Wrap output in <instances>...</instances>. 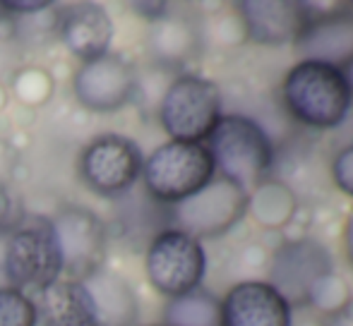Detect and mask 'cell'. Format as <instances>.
<instances>
[{"label":"cell","instance_id":"cell-6","mask_svg":"<svg viewBox=\"0 0 353 326\" xmlns=\"http://www.w3.org/2000/svg\"><path fill=\"white\" fill-rule=\"evenodd\" d=\"M144 271L157 293L168 300L200 288L207 271V252L200 240L178 228H163L144 254Z\"/></svg>","mask_w":353,"mask_h":326},{"label":"cell","instance_id":"cell-29","mask_svg":"<svg viewBox=\"0 0 353 326\" xmlns=\"http://www.w3.org/2000/svg\"><path fill=\"white\" fill-rule=\"evenodd\" d=\"M149 326H166V324H149Z\"/></svg>","mask_w":353,"mask_h":326},{"label":"cell","instance_id":"cell-5","mask_svg":"<svg viewBox=\"0 0 353 326\" xmlns=\"http://www.w3.org/2000/svg\"><path fill=\"white\" fill-rule=\"evenodd\" d=\"M216 175L214 161L205 144L163 142L142 163V182L154 202L178 204L195 195Z\"/></svg>","mask_w":353,"mask_h":326},{"label":"cell","instance_id":"cell-7","mask_svg":"<svg viewBox=\"0 0 353 326\" xmlns=\"http://www.w3.org/2000/svg\"><path fill=\"white\" fill-rule=\"evenodd\" d=\"M144 156L130 137L99 135L82 149L77 159V175L89 192L99 197H121L142 177Z\"/></svg>","mask_w":353,"mask_h":326},{"label":"cell","instance_id":"cell-1","mask_svg":"<svg viewBox=\"0 0 353 326\" xmlns=\"http://www.w3.org/2000/svg\"><path fill=\"white\" fill-rule=\"evenodd\" d=\"M286 111L312 130H334L346 120L353 96L339 67L320 61H298L281 82Z\"/></svg>","mask_w":353,"mask_h":326},{"label":"cell","instance_id":"cell-11","mask_svg":"<svg viewBox=\"0 0 353 326\" xmlns=\"http://www.w3.org/2000/svg\"><path fill=\"white\" fill-rule=\"evenodd\" d=\"M332 274V257L312 238L283 243L272 259L270 281L291 305H307L315 285Z\"/></svg>","mask_w":353,"mask_h":326},{"label":"cell","instance_id":"cell-21","mask_svg":"<svg viewBox=\"0 0 353 326\" xmlns=\"http://www.w3.org/2000/svg\"><path fill=\"white\" fill-rule=\"evenodd\" d=\"M0 326H37L32 295L17 288H0Z\"/></svg>","mask_w":353,"mask_h":326},{"label":"cell","instance_id":"cell-2","mask_svg":"<svg viewBox=\"0 0 353 326\" xmlns=\"http://www.w3.org/2000/svg\"><path fill=\"white\" fill-rule=\"evenodd\" d=\"M0 269L10 288L22 293H39L48 283L63 279V259L53 224L41 214H19L12 228L5 233Z\"/></svg>","mask_w":353,"mask_h":326},{"label":"cell","instance_id":"cell-13","mask_svg":"<svg viewBox=\"0 0 353 326\" xmlns=\"http://www.w3.org/2000/svg\"><path fill=\"white\" fill-rule=\"evenodd\" d=\"M223 326H291V305L267 281H241L221 298Z\"/></svg>","mask_w":353,"mask_h":326},{"label":"cell","instance_id":"cell-22","mask_svg":"<svg viewBox=\"0 0 353 326\" xmlns=\"http://www.w3.org/2000/svg\"><path fill=\"white\" fill-rule=\"evenodd\" d=\"M14 91H17V96L22 98L24 103L46 101L48 94H51V80H48L46 72L37 70V67H29V70L17 75V80H14Z\"/></svg>","mask_w":353,"mask_h":326},{"label":"cell","instance_id":"cell-25","mask_svg":"<svg viewBox=\"0 0 353 326\" xmlns=\"http://www.w3.org/2000/svg\"><path fill=\"white\" fill-rule=\"evenodd\" d=\"M17 219H19V214H14L12 192L8 190V185H5V182H0V235L8 233Z\"/></svg>","mask_w":353,"mask_h":326},{"label":"cell","instance_id":"cell-20","mask_svg":"<svg viewBox=\"0 0 353 326\" xmlns=\"http://www.w3.org/2000/svg\"><path fill=\"white\" fill-rule=\"evenodd\" d=\"M248 211L267 228H281L296 214V195L281 182H262L248 192Z\"/></svg>","mask_w":353,"mask_h":326},{"label":"cell","instance_id":"cell-14","mask_svg":"<svg viewBox=\"0 0 353 326\" xmlns=\"http://www.w3.org/2000/svg\"><path fill=\"white\" fill-rule=\"evenodd\" d=\"M56 34L79 63H89L106 56L111 48L113 19L108 17L103 5L72 3L58 12Z\"/></svg>","mask_w":353,"mask_h":326},{"label":"cell","instance_id":"cell-15","mask_svg":"<svg viewBox=\"0 0 353 326\" xmlns=\"http://www.w3.org/2000/svg\"><path fill=\"white\" fill-rule=\"evenodd\" d=\"M37 326H97L92 298L82 281L58 279L34 295Z\"/></svg>","mask_w":353,"mask_h":326},{"label":"cell","instance_id":"cell-26","mask_svg":"<svg viewBox=\"0 0 353 326\" xmlns=\"http://www.w3.org/2000/svg\"><path fill=\"white\" fill-rule=\"evenodd\" d=\"M327 326H353V295L336 309V312L330 314Z\"/></svg>","mask_w":353,"mask_h":326},{"label":"cell","instance_id":"cell-18","mask_svg":"<svg viewBox=\"0 0 353 326\" xmlns=\"http://www.w3.org/2000/svg\"><path fill=\"white\" fill-rule=\"evenodd\" d=\"M149 51L161 65H181L197 51V29L188 19L166 12L152 24Z\"/></svg>","mask_w":353,"mask_h":326},{"label":"cell","instance_id":"cell-24","mask_svg":"<svg viewBox=\"0 0 353 326\" xmlns=\"http://www.w3.org/2000/svg\"><path fill=\"white\" fill-rule=\"evenodd\" d=\"M51 8H53V3H48V0H22V3H17V0H5V3H0V10H3L8 17H34V14H41Z\"/></svg>","mask_w":353,"mask_h":326},{"label":"cell","instance_id":"cell-3","mask_svg":"<svg viewBox=\"0 0 353 326\" xmlns=\"http://www.w3.org/2000/svg\"><path fill=\"white\" fill-rule=\"evenodd\" d=\"M205 146L214 161V171L245 192L262 185L274 163V146L267 132L252 118L238 113L221 116Z\"/></svg>","mask_w":353,"mask_h":326},{"label":"cell","instance_id":"cell-16","mask_svg":"<svg viewBox=\"0 0 353 326\" xmlns=\"http://www.w3.org/2000/svg\"><path fill=\"white\" fill-rule=\"evenodd\" d=\"M303 61L341 67L353 56V12H327L312 17L296 41Z\"/></svg>","mask_w":353,"mask_h":326},{"label":"cell","instance_id":"cell-4","mask_svg":"<svg viewBox=\"0 0 353 326\" xmlns=\"http://www.w3.org/2000/svg\"><path fill=\"white\" fill-rule=\"evenodd\" d=\"M157 113L171 142L205 144L223 116L221 89L200 75H181L163 89Z\"/></svg>","mask_w":353,"mask_h":326},{"label":"cell","instance_id":"cell-23","mask_svg":"<svg viewBox=\"0 0 353 326\" xmlns=\"http://www.w3.org/2000/svg\"><path fill=\"white\" fill-rule=\"evenodd\" d=\"M332 180L344 195L353 199V144L344 146L332 161Z\"/></svg>","mask_w":353,"mask_h":326},{"label":"cell","instance_id":"cell-8","mask_svg":"<svg viewBox=\"0 0 353 326\" xmlns=\"http://www.w3.org/2000/svg\"><path fill=\"white\" fill-rule=\"evenodd\" d=\"M248 214V192L221 175H214L202 190L171 206L173 228L195 240L228 233Z\"/></svg>","mask_w":353,"mask_h":326},{"label":"cell","instance_id":"cell-10","mask_svg":"<svg viewBox=\"0 0 353 326\" xmlns=\"http://www.w3.org/2000/svg\"><path fill=\"white\" fill-rule=\"evenodd\" d=\"M63 259V279L84 281L106 259V228L94 211L84 206H63L51 219Z\"/></svg>","mask_w":353,"mask_h":326},{"label":"cell","instance_id":"cell-17","mask_svg":"<svg viewBox=\"0 0 353 326\" xmlns=\"http://www.w3.org/2000/svg\"><path fill=\"white\" fill-rule=\"evenodd\" d=\"M92 298L97 326H137L140 319V300L132 285L116 271L99 269L82 281Z\"/></svg>","mask_w":353,"mask_h":326},{"label":"cell","instance_id":"cell-28","mask_svg":"<svg viewBox=\"0 0 353 326\" xmlns=\"http://www.w3.org/2000/svg\"><path fill=\"white\" fill-rule=\"evenodd\" d=\"M339 70H341V75H344L346 84H349V91H351V96H353V56L339 67Z\"/></svg>","mask_w":353,"mask_h":326},{"label":"cell","instance_id":"cell-19","mask_svg":"<svg viewBox=\"0 0 353 326\" xmlns=\"http://www.w3.org/2000/svg\"><path fill=\"white\" fill-rule=\"evenodd\" d=\"M166 326H223L221 300L207 290L197 288L181 298L168 300L163 309Z\"/></svg>","mask_w":353,"mask_h":326},{"label":"cell","instance_id":"cell-9","mask_svg":"<svg viewBox=\"0 0 353 326\" xmlns=\"http://www.w3.org/2000/svg\"><path fill=\"white\" fill-rule=\"evenodd\" d=\"M140 91L137 70L125 56L111 53L97 61L79 63L72 75V94L89 113L123 111Z\"/></svg>","mask_w":353,"mask_h":326},{"label":"cell","instance_id":"cell-12","mask_svg":"<svg viewBox=\"0 0 353 326\" xmlns=\"http://www.w3.org/2000/svg\"><path fill=\"white\" fill-rule=\"evenodd\" d=\"M236 8L245 34L265 46L296 43L312 19L310 5L296 0H245Z\"/></svg>","mask_w":353,"mask_h":326},{"label":"cell","instance_id":"cell-27","mask_svg":"<svg viewBox=\"0 0 353 326\" xmlns=\"http://www.w3.org/2000/svg\"><path fill=\"white\" fill-rule=\"evenodd\" d=\"M344 250H346V259L351 261L353 266V209L346 219V226H344Z\"/></svg>","mask_w":353,"mask_h":326}]
</instances>
